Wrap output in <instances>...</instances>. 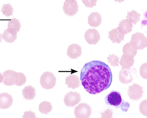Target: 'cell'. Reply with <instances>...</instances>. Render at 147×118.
<instances>
[{
  "label": "cell",
  "mask_w": 147,
  "mask_h": 118,
  "mask_svg": "<svg viewBox=\"0 0 147 118\" xmlns=\"http://www.w3.org/2000/svg\"><path fill=\"white\" fill-rule=\"evenodd\" d=\"M13 100L11 95L7 93L0 94V109H5L9 108L13 104Z\"/></svg>",
  "instance_id": "12"
},
{
  "label": "cell",
  "mask_w": 147,
  "mask_h": 118,
  "mask_svg": "<svg viewBox=\"0 0 147 118\" xmlns=\"http://www.w3.org/2000/svg\"><path fill=\"white\" fill-rule=\"evenodd\" d=\"M67 55L71 59H77L82 55L81 46L76 43L70 45L67 49Z\"/></svg>",
  "instance_id": "11"
},
{
  "label": "cell",
  "mask_w": 147,
  "mask_h": 118,
  "mask_svg": "<svg viewBox=\"0 0 147 118\" xmlns=\"http://www.w3.org/2000/svg\"><path fill=\"white\" fill-rule=\"evenodd\" d=\"M140 74L144 79H147V63L142 65L140 68Z\"/></svg>",
  "instance_id": "28"
},
{
  "label": "cell",
  "mask_w": 147,
  "mask_h": 118,
  "mask_svg": "<svg viewBox=\"0 0 147 118\" xmlns=\"http://www.w3.org/2000/svg\"><path fill=\"white\" fill-rule=\"evenodd\" d=\"M119 59H120L119 57L114 54H113L112 55H109V56L107 58L108 63H110L111 65L114 67L115 66H118Z\"/></svg>",
  "instance_id": "26"
},
{
  "label": "cell",
  "mask_w": 147,
  "mask_h": 118,
  "mask_svg": "<svg viewBox=\"0 0 147 118\" xmlns=\"http://www.w3.org/2000/svg\"><path fill=\"white\" fill-rule=\"evenodd\" d=\"M133 25L131 22L127 19L121 20L117 27L119 33L123 34H127L132 31Z\"/></svg>",
  "instance_id": "15"
},
{
  "label": "cell",
  "mask_w": 147,
  "mask_h": 118,
  "mask_svg": "<svg viewBox=\"0 0 147 118\" xmlns=\"http://www.w3.org/2000/svg\"><path fill=\"white\" fill-rule=\"evenodd\" d=\"M2 39H3V37H2V35L0 33V43H1V42L2 41Z\"/></svg>",
  "instance_id": "36"
},
{
  "label": "cell",
  "mask_w": 147,
  "mask_h": 118,
  "mask_svg": "<svg viewBox=\"0 0 147 118\" xmlns=\"http://www.w3.org/2000/svg\"><path fill=\"white\" fill-rule=\"evenodd\" d=\"M102 17L97 12H93L88 16V22L92 27L96 28L100 25Z\"/></svg>",
  "instance_id": "18"
},
{
  "label": "cell",
  "mask_w": 147,
  "mask_h": 118,
  "mask_svg": "<svg viewBox=\"0 0 147 118\" xmlns=\"http://www.w3.org/2000/svg\"><path fill=\"white\" fill-rule=\"evenodd\" d=\"M101 118H112V111L110 109H107L104 113H101Z\"/></svg>",
  "instance_id": "31"
},
{
  "label": "cell",
  "mask_w": 147,
  "mask_h": 118,
  "mask_svg": "<svg viewBox=\"0 0 147 118\" xmlns=\"http://www.w3.org/2000/svg\"><path fill=\"white\" fill-rule=\"evenodd\" d=\"M109 36L108 38L110 39L113 43H120L121 42L124 41L125 35L123 34L119 33L117 27L109 32Z\"/></svg>",
  "instance_id": "16"
},
{
  "label": "cell",
  "mask_w": 147,
  "mask_h": 118,
  "mask_svg": "<svg viewBox=\"0 0 147 118\" xmlns=\"http://www.w3.org/2000/svg\"><path fill=\"white\" fill-rule=\"evenodd\" d=\"M53 109V106L50 102L44 101L39 104L38 110L42 113L48 114Z\"/></svg>",
  "instance_id": "22"
},
{
  "label": "cell",
  "mask_w": 147,
  "mask_h": 118,
  "mask_svg": "<svg viewBox=\"0 0 147 118\" xmlns=\"http://www.w3.org/2000/svg\"><path fill=\"white\" fill-rule=\"evenodd\" d=\"M18 73L19 75V79L16 85L18 86H21L26 83V75L23 73L21 72H18Z\"/></svg>",
  "instance_id": "29"
},
{
  "label": "cell",
  "mask_w": 147,
  "mask_h": 118,
  "mask_svg": "<svg viewBox=\"0 0 147 118\" xmlns=\"http://www.w3.org/2000/svg\"><path fill=\"white\" fill-rule=\"evenodd\" d=\"M2 37L7 43H13L17 38V32L14 28H9L4 31Z\"/></svg>",
  "instance_id": "14"
},
{
  "label": "cell",
  "mask_w": 147,
  "mask_h": 118,
  "mask_svg": "<svg viewBox=\"0 0 147 118\" xmlns=\"http://www.w3.org/2000/svg\"><path fill=\"white\" fill-rule=\"evenodd\" d=\"M125 1V0H115V2H119V3L123 2V1Z\"/></svg>",
  "instance_id": "35"
},
{
  "label": "cell",
  "mask_w": 147,
  "mask_h": 118,
  "mask_svg": "<svg viewBox=\"0 0 147 118\" xmlns=\"http://www.w3.org/2000/svg\"><path fill=\"white\" fill-rule=\"evenodd\" d=\"M22 92L24 98L26 100H33L36 96V89L31 85L25 87Z\"/></svg>",
  "instance_id": "20"
},
{
  "label": "cell",
  "mask_w": 147,
  "mask_h": 118,
  "mask_svg": "<svg viewBox=\"0 0 147 118\" xmlns=\"http://www.w3.org/2000/svg\"><path fill=\"white\" fill-rule=\"evenodd\" d=\"M81 100L80 94L76 92H73L72 91L67 93L65 96L64 98V102L65 105L68 107H72L78 104Z\"/></svg>",
  "instance_id": "7"
},
{
  "label": "cell",
  "mask_w": 147,
  "mask_h": 118,
  "mask_svg": "<svg viewBox=\"0 0 147 118\" xmlns=\"http://www.w3.org/2000/svg\"><path fill=\"white\" fill-rule=\"evenodd\" d=\"M65 83L69 88L75 89L80 86V78L75 75H71L66 77Z\"/></svg>",
  "instance_id": "17"
},
{
  "label": "cell",
  "mask_w": 147,
  "mask_h": 118,
  "mask_svg": "<svg viewBox=\"0 0 147 118\" xmlns=\"http://www.w3.org/2000/svg\"><path fill=\"white\" fill-rule=\"evenodd\" d=\"M78 8L79 5L76 1L74 4H69L65 2L63 7L65 14L69 16H74L79 11Z\"/></svg>",
  "instance_id": "13"
},
{
  "label": "cell",
  "mask_w": 147,
  "mask_h": 118,
  "mask_svg": "<svg viewBox=\"0 0 147 118\" xmlns=\"http://www.w3.org/2000/svg\"><path fill=\"white\" fill-rule=\"evenodd\" d=\"M134 56L129 54H124L122 55L121 61L119 62L122 69H130L134 64Z\"/></svg>",
  "instance_id": "10"
},
{
  "label": "cell",
  "mask_w": 147,
  "mask_h": 118,
  "mask_svg": "<svg viewBox=\"0 0 147 118\" xmlns=\"http://www.w3.org/2000/svg\"><path fill=\"white\" fill-rule=\"evenodd\" d=\"M4 77L3 84L7 86H12L16 85L19 79L18 72L12 70H7L3 73Z\"/></svg>",
  "instance_id": "6"
},
{
  "label": "cell",
  "mask_w": 147,
  "mask_h": 118,
  "mask_svg": "<svg viewBox=\"0 0 147 118\" xmlns=\"http://www.w3.org/2000/svg\"><path fill=\"white\" fill-rule=\"evenodd\" d=\"M143 92L142 87L138 84L134 83L132 85L129 86L128 87L127 94L130 99L137 101L142 97Z\"/></svg>",
  "instance_id": "8"
},
{
  "label": "cell",
  "mask_w": 147,
  "mask_h": 118,
  "mask_svg": "<svg viewBox=\"0 0 147 118\" xmlns=\"http://www.w3.org/2000/svg\"><path fill=\"white\" fill-rule=\"evenodd\" d=\"M65 2L69 4H74L76 1V0H65Z\"/></svg>",
  "instance_id": "33"
},
{
  "label": "cell",
  "mask_w": 147,
  "mask_h": 118,
  "mask_svg": "<svg viewBox=\"0 0 147 118\" xmlns=\"http://www.w3.org/2000/svg\"><path fill=\"white\" fill-rule=\"evenodd\" d=\"M118 78L121 83L126 85L131 83L133 80V77L129 71L124 69H122L120 71Z\"/></svg>",
  "instance_id": "19"
},
{
  "label": "cell",
  "mask_w": 147,
  "mask_h": 118,
  "mask_svg": "<svg viewBox=\"0 0 147 118\" xmlns=\"http://www.w3.org/2000/svg\"><path fill=\"white\" fill-rule=\"evenodd\" d=\"M107 105L113 106L116 108H121L123 112H127L130 107V104L122 98L120 92L113 91L106 96L105 98Z\"/></svg>",
  "instance_id": "2"
},
{
  "label": "cell",
  "mask_w": 147,
  "mask_h": 118,
  "mask_svg": "<svg viewBox=\"0 0 147 118\" xmlns=\"http://www.w3.org/2000/svg\"><path fill=\"white\" fill-rule=\"evenodd\" d=\"M97 0H82V2L85 5L86 7L92 8L96 6Z\"/></svg>",
  "instance_id": "30"
},
{
  "label": "cell",
  "mask_w": 147,
  "mask_h": 118,
  "mask_svg": "<svg viewBox=\"0 0 147 118\" xmlns=\"http://www.w3.org/2000/svg\"><path fill=\"white\" fill-rule=\"evenodd\" d=\"M85 39L90 45H96L100 40V34L97 30L94 28L89 29L86 32Z\"/></svg>",
  "instance_id": "9"
},
{
  "label": "cell",
  "mask_w": 147,
  "mask_h": 118,
  "mask_svg": "<svg viewBox=\"0 0 147 118\" xmlns=\"http://www.w3.org/2000/svg\"><path fill=\"white\" fill-rule=\"evenodd\" d=\"M92 113L91 108L86 103H81L75 108L74 114L77 118H89Z\"/></svg>",
  "instance_id": "5"
},
{
  "label": "cell",
  "mask_w": 147,
  "mask_h": 118,
  "mask_svg": "<svg viewBox=\"0 0 147 118\" xmlns=\"http://www.w3.org/2000/svg\"><path fill=\"white\" fill-rule=\"evenodd\" d=\"M3 79H4V77L1 73H0V84L3 82Z\"/></svg>",
  "instance_id": "34"
},
{
  "label": "cell",
  "mask_w": 147,
  "mask_h": 118,
  "mask_svg": "<svg viewBox=\"0 0 147 118\" xmlns=\"http://www.w3.org/2000/svg\"><path fill=\"white\" fill-rule=\"evenodd\" d=\"M23 118H36V114L34 112H32L31 110L29 111L24 112V115L22 116Z\"/></svg>",
  "instance_id": "32"
},
{
  "label": "cell",
  "mask_w": 147,
  "mask_h": 118,
  "mask_svg": "<svg viewBox=\"0 0 147 118\" xmlns=\"http://www.w3.org/2000/svg\"><path fill=\"white\" fill-rule=\"evenodd\" d=\"M127 16L126 17L127 19L131 22L134 25H136L138 22L141 20L140 16L141 15L138 13L136 11L132 10L131 12H127Z\"/></svg>",
  "instance_id": "21"
},
{
  "label": "cell",
  "mask_w": 147,
  "mask_h": 118,
  "mask_svg": "<svg viewBox=\"0 0 147 118\" xmlns=\"http://www.w3.org/2000/svg\"><path fill=\"white\" fill-rule=\"evenodd\" d=\"M112 80V73L109 66L99 60L86 63L80 73L81 84L91 94H98L108 89Z\"/></svg>",
  "instance_id": "1"
},
{
  "label": "cell",
  "mask_w": 147,
  "mask_h": 118,
  "mask_svg": "<svg viewBox=\"0 0 147 118\" xmlns=\"http://www.w3.org/2000/svg\"><path fill=\"white\" fill-rule=\"evenodd\" d=\"M1 11L3 13V15L8 17L10 16H13L14 8L10 3L7 4H4L2 6V7Z\"/></svg>",
  "instance_id": "23"
},
{
  "label": "cell",
  "mask_w": 147,
  "mask_h": 118,
  "mask_svg": "<svg viewBox=\"0 0 147 118\" xmlns=\"http://www.w3.org/2000/svg\"><path fill=\"white\" fill-rule=\"evenodd\" d=\"M139 110L142 114L147 116V100H144L140 103Z\"/></svg>",
  "instance_id": "27"
},
{
  "label": "cell",
  "mask_w": 147,
  "mask_h": 118,
  "mask_svg": "<svg viewBox=\"0 0 147 118\" xmlns=\"http://www.w3.org/2000/svg\"><path fill=\"white\" fill-rule=\"evenodd\" d=\"M123 54H131L134 56H135L137 54V50L134 49L131 46L130 43H128L124 45L123 46Z\"/></svg>",
  "instance_id": "25"
},
{
  "label": "cell",
  "mask_w": 147,
  "mask_h": 118,
  "mask_svg": "<svg viewBox=\"0 0 147 118\" xmlns=\"http://www.w3.org/2000/svg\"><path fill=\"white\" fill-rule=\"evenodd\" d=\"M130 43L134 49L142 50L147 46V39L143 34L137 32L131 35Z\"/></svg>",
  "instance_id": "3"
},
{
  "label": "cell",
  "mask_w": 147,
  "mask_h": 118,
  "mask_svg": "<svg viewBox=\"0 0 147 118\" xmlns=\"http://www.w3.org/2000/svg\"><path fill=\"white\" fill-rule=\"evenodd\" d=\"M21 25L20 23V21L18 19H16V18H13L9 20L8 22V25H7V27L12 28H14L18 33L20 31V28H21Z\"/></svg>",
  "instance_id": "24"
},
{
  "label": "cell",
  "mask_w": 147,
  "mask_h": 118,
  "mask_svg": "<svg viewBox=\"0 0 147 118\" xmlns=\"http://www.w3.org/2000/svg\"><path fill=\"white\" fill-rule=\"evenodd\" d=\"M56 79L55 76L52 72L47 71L41 76L40 83L44 89H51L53 88L56 84Z\"/></svg>",
  "instance_id": "4"
}]
</instances>
